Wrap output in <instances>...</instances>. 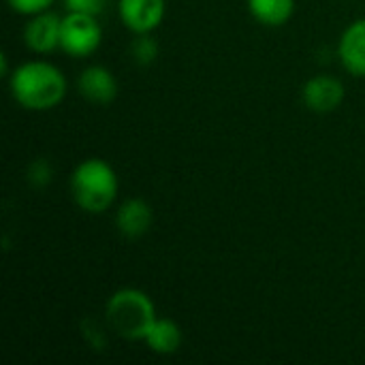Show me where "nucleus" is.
Listing matches in <instances>:
<instances>
[{
	"mask_svg": "<svg viewBox=\"0 0 365 365\" xmlns=\"http://www.w3.org/2000/svg\"><path fill=\"white\" fill-rule=\"evenodd\" d=\"M13 98L32 111H47L62 103L66 94V79L62 71L49 62H24L11 73Z\"/></svg>",
	"mask_w": 365,
	"mask_h": 365,
	"instance_id": "nucleus-1",
	"label": "nucleus"
},
{
	"mask_svg": "<svg viewBox=\"0 0 365 365\" xmlns=\"http://www.w3.org/2000/svg\"><path fill=\"white\" fill-rule=\"evenodd\" d=\"M71 197L88 214L109 210L118 197V175L103 158H88L79 163L71 175Z\"/></svg>",
	"mask_w": 365,
	"mask_h": 365,
	"instance_id": "nucleus-2",
	"label": "nucleus"
},
{
	"mask_svg": "<svg viewBox=\"0 0 365 365\" xmlns=\"http://www.w3.org/2000/svg\"><path fill=\"white\" fill-rule=\"evenodd\" d=\"M107 325L124 340H145L150 327L154 325L156 308L152 299L139 289L115 291L105 308Z\"/></svg>",
	"mask_w": 365,
	"mask_h": 365,
	"instance_id": "nucleus-3",
	"label": "nucleus"
},
{
	"mask_svg": "<svg viewBox=\"0 0 365 365\" xmlns=\"http://www.w3.org/2000/svg\"><path fill=\"white\" fill-rule=\"evenodd\" d=\"M103 38L101 24L94 15L86 13H68L62 17V32H60V49L68 56L83 58L98 49Z\"/></svg>",
	"mask_w": 365,
	"mask_h": 365,
	"instance_id": "nucleus-4",
	"label": "nucleus"
},
{
	"mask_svg": "<svg viewBox=\"0 0 365 365\" xmlns=\"http://www.w3.org/2000/svg\"><path fill=\"white\" fill-rule=\"evenodd\" d=\"M302 98L308 109L314 113H331L344 101V86L340 79L331 75H314L306 81L302 90Z\"/></svg>",
	"mask_w": 365,
	"mask_h": 365,
	"instance_id": "nucleus-5",
	"label": "nucleus"
},
{
	"mask_svg": "<svg viewBox=\"0 0 365 365\" xmlns=\"http://www.w3.org/2000/svg\"><path fill=\"white\" fill-rule=\"evenodd\" d=\"M165 17V0H120V19L135 34H150Z\"/></svg>",
	"mask_w": 365,
	"mask_h": 365,
	"instance_id": "nucleus-6",
	"label": "nucleus"
},
{
	"mask_svg": "<svg viewBox=\"0 0 365 365\" xmlns=\"http://www.w3.org/2000/svg\"><path fill=\"white\" fill-rule=\"evenodd\" d=\"M60 32H62V17L56 13L43 11L32 15V19L24 28V41L30 51L49 53L60 47Z\"/></svg>",
	"mask_w": 365,
	"mask_h": 365,
	"instance_id": "nucleus-7",
	"label": "nucleus"
},
{
	"mask_svg": "<svg viewBox=\"0 0 365 365\" xmlns=\"http://www.w3.org/2000/svg\"><path fill=\"white\" fill-rule=\"evenodd\" d=\"M77 88L83 98L96 105H107L118 96V81L105 66H88L77 79Z\"/></svg>",
	"mask_w": 365,
	"mask_h": 365,
	"instance_id": "nucleus-8",
	"label": "nucleus"
},
{
	"mask_svg": "<svg viewBox=\"0 0 365 365\" xmlns=\"http://www.w3.org/2000/svg\"><path fill=\"white\" fill-rule=\"evenodd\" d=\"M152 222H154V212L143 199H126L118 207L115 225L124 237L137 240V237L145 235L150 231Z\"/></svg>",
	"mask_w": 365,
	"mask_h": 365,
	"instance_id": "nucleus-9",
	"label": "nucleus"
},
{
	"mask_svg": "<svg viewBox=\"0 0 365 365\" xmlns=\"http://www.w3.org/2000/svg\"><path fill=\"white\" fill-rule=\"evenodd\" d=\"M340 60L344 68L355 75L365 77V19L353 21L340 38Z\"/></svg>",
	"mask_w": 365,
	"mask_h": 365,
	"instance_id": "nucleus-10",
	"label": "nucleus"
},
{
	"mask_svg": "<svg viewBox=\"0 0 365 365\" xmlns=\"http://www.w3.org/2000/svg\"><path fill=\"white\" fill-rule=\"evenodd\" d=\"M148 349L158 355H173L182 346V329L169 319H156L150 327L145 340Z\"/></svg>",
	"mask_w": 365,
	"mask_h": 365,
	"instance_id": "nucleus-11",
	"label": "nucleus"
},
{
	"mask_svg": "<svg viewBox=\"0 0 365 365\" xmlns=\"http://www.w3.org/2000/svg\"><path fill=\"white\" fill-rule=\"evenodd\" d=\"M250 15L269 28L284 26L295 11V0H248Z\"/></svg>",
	"mask_w": 365,
	"mask_h": 365,
	"instance_id": "nucleus-12",
	"label": "nucleus"
},
{
	"mask_svg": "<svg viewBox=\"0 0 365 365\" xmlns=\"http://www.w3.org/2000/svg\"><path fill=\"white\" fill-rule=\"evenodd\" d=\"M158 56L156 43L148 34H139V38L133 43V58L139 64H152Z\"/></svg>",
	"mask_w": 365,
	"mask_h": 365,
	"instance_id": "nucleus-13",
	"label": "nucleus"
},
{
	"mask_svg": "<svg viewBox=\"0 0 365 365\" xmlns=\"http://www.w3.org/2000/svg\"><path fill=\"white\" fill-rule=\"evenodd\" d=\"M68 13H86V15H94L98 17L105 6H107V0H64Z\"/></svg>",
	"mask_w": 365,
	"mask_h": 365,
	"instance_id": "nucleus-14",
	"label": "nucleus"
},
{
	"mask_svg": "<svg viewBox=\"0 0 365 365\" xmlns=\"http://www.w3.org/2000/svg\"><path fill=\"white\" fill-rule=\"evenodd\" d=\"M9 6L21 15H36V13H43L51 6L53 0H6Z\"/></svg>",
	"mask_w": 365,
	"mask_h": 365,
	"instance_id": "nucleus-15",
	"label": "nucleus"
},
{
	"mask_svg": "<svg viewBox=\"0 0 365 365\" xmlns=\"http://www.w3.org/2000/svg\"><path fill=\"white\" fill-rule=\"evenodd\" d=\"M30 178H32L34 186H43V184H47V182H49V178H51V169H49V165H47L45 160H34V163H32V167H30Z\"/></svg>",
	"mask_w": 365,
	"mask_h": 365,
	"instance_id": "nucleus-16",
	"label": "nucleus"
}]
</instances>
